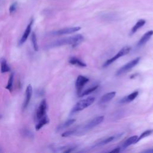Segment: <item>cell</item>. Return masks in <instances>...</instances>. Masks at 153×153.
I'll list each match as a JSON object with an SVG mask.
<instances>
[{"label":"cell","instance_id":"6da1fadb","mask_svg":"<svg viewBox=\"0 0 153 153\" xmlns=\"http://www.w3.org/2000/svg\"><path fill=\"white\" fill-rule=\"evenodd\" d=\"M84 39V36L81 34H77L72 36L63 38L56 41H54L48 45H47V48H54L56 47H59L65 45H72L73 47L76 46L81 42Z\"/></svg>","mask_w":153,"mask_h":153},{"label":"cell","instance_id":"7a4b0ae2","mask_svg":"<svg viewBox=\"0 0 153 153\" xmlns=\"http://www.w3.org/2000/svg\"><path fill=\"white\" fill-rule=\"evenodd\" d=\"M104 119L103 116H99L94 118L91 121L88 122L83 126L79 127L78 128H75L76 135H79L80 134H84L87 131L91 129L92 128L96 127L100 123H101Z\"/></svg>","mask_w":153,"mask_h":153},{"label":"cell","instance_id":"3957f363","mask_svg":"<svg viewBox=\"0 0 153 153\" xmlns=\"http://www.w3.org/2000/svg\"><path fill=\"white\" fill-rule=\"evenodd\" d=\"M95 98L94 97H88L83 100L78 102L72 109V112L75 113L79 111H82L84 109L90 106L94 101Z\"/></svg>","mask_w":153,"mask_h":153},{"label":"cell","instance_id":"277c9868","mask_svg":"<svg viewBox=\"0 0 153 153\" xmlns=\"http://www.w3.org/2000/svg\"><path fill=\"white\" fill-rule=\"evenodd\" d=\"M140 60V58L139 57H137V58L132 60L131 61H130L129 62H128L127 63H126V65H124V66L121 67L117 71L116 75L118 76V75H120L121 74H123L127 72V71H128L129 70L132 69L134 66H136L139 63Z\"/></svg>","mask_w":153,"mask_h":153},{"label":"cell","instance_id":"5b68a950","mask_svg":"<svg viewBox=\"0 0 153 153\" xmlns=\"http://www.w3.org/2000/svg\"><path fill=\"white\" fill-rule=\"evenodd\" d=\"M131 48L130 47H123L121 50H120L116 55H115L114 57H112V58L108 59V60H106L105 63L103 64V67H106L108 66H109V65H111V63H112L114 61H115L117 59H118V58H120V57H122L123 56H125L126 54H127L130 51Z\"/></svg>","mask_w":153,"mask_h":153},{"label":"cell","instance_id":"8992f818","mask_svg":"<svg viewBox=\"0 0 153 153\" xmlns=\"http://www.w3.org/2000/svg\"><path fill=\"white\" fill-rule=\"evenodd\" d=\"M47 108V101L45 99H43L40 102L39 106L36 110V119L38 120L44 117L46 115V111Z\"/></svg>","mask_w":153,"mask_h":153},{"label":"cell","instance_id":"52a82bcc","mask_svg":"<svg viewBox=\"0 0 153 153\" xmlns=\"http://www.w3.org/2000/svg\"><path fill=\"white\" fill-rule=\"evenodd\" d=\"M89 79L84 76L82 75H79L77 77L76 82H75V87L76 88V91L78 94V96L80 94L82 89L83 88L85 84L88 82Z\"/></svg>","mask_w":153,"mask_h":153},{"label":"cell","instance_id":"ba28073f","mask_svg":"<svg viewBox=\"0 0 153 153\" xmlns=\"http://www.w3.org/2000/svg\"><path fill=\"white\" fill-rule=\"evenodd\" d=\"M81 27L78 26L76 27H68V28H64L62 29L54 31L51 32L52 35H66V34H70L74 32H76L80 30Z\"/></svg>","mask_w":153,"mask_h":153},{"label":"cell","instance_id":"9c48e42d","mask_svg":"<svg viewBox=\"0 0 153 153\" xmlns=\"http://www.w3.org/2000/svg\"><path fill=\"white\" fill-rule=\"evenodd\" d=\"M32 87L30 84H29L26 88L25 99L23 104V110H25L29 105L30 99L32 97Z\"/></svg>","mask_w":153,"mask_h":153},{"label":"cell","instance_id":"30bf717a","mask_svg":"<svg viewBox=\"0 0 153 153\" xmlns=\"http://www.w3.org/2000/svg\"><path fill=\"white\" fill-rule=\"evenodd\" d=\"M33 20H31L30 21V22L29 23V24L27 25L25 32H23V35H22V38H20L19 42V45H22L23 43L25 42V41L27 40L30 33V31H31V28H32V24H33Z\"/></svg>","mask_w":153,"mask_h":153},{"label":"cell","instance_id":"8fae6325","mask_svg":"<svg viewBox=\"0 0 153 153\" xmlns=\"http://www.w3.org/2000/svg\"><path fill=\"white\" fill-rule=\"evenodd\" d=\"M116 92L115 91H111L109 93H108L105 94H104L99 100L98 103L99 105L106 103L108 102H109L112 98H114L115 96Z\"/></svg>","mask_w":153,"mask_h":153},{"label":"cell","instance_id":"7c38bea8","mask_svg":"<svg viewBox=\"0 0 153 153\" xmlns=\"http://www.w3.org/2000/svg\"><path fill=\"white\" fill-rule=\"evenodd\" d=\"M139 92L138 91H134L133 93H131V94H128V96H126L125 97H124L122 99H121L119 102L120 103H129L131 101H133L138 95Z\"/></svg>","mask_w":153,"mask_h":153},{"label":"cell","instance_id":"4fadbf2b","mask_svg":"<svg viewBox=\"0 0 153 153\" xmlns=\"http://www.w3.org/2000/svg\"><path fill=\"white\" fill-rule=\"evenodd\" d=\"M153 35V30H149L147 32H146L140 39L139 41L138 42L137 45V47H140L143 45H144L145 43L148 42V41L151 38V37Z\"/></svg>","mask_w":153,"mask_h":153},{"label":"cell","instance_id":"5bb4252c","mask_svg":"<svg viewBox=\"0 0 153 153\" xmlns=\"http://www.w3.org/2000/svg\"><path fill=\"white\" fill-rule=\"evenodd\" d=\"M123 134H117V136H111V137H109L108 138H106L101 141H100L99 142H98L97 143H96L94 146H103V145H105L110 142H111L112 141L115 140V139H118V138H119Z\"/></svg>","mask_w":153,"mask_h":153},{"label":"cell","instance_id":"9a60e30c","mask_svg":"<svg viewBox=\"0 0 153 153\" xmlns=\"http://www.w3.org/2000/svg\"><path fill=\"white\" fill-rule=\"evenodd\" d=\"M38 122L35 126V129L36 131L40 130L44 125L48 124L49 123V118L48 117L45 115L44 117L41 118V119L38 120Z\"/></svg>","mask_w":153,"mask_h":153},{"label":"cell","instance_id":"2e32d148","mask_svg":"<svg viewBox=\"0 0 153 153\" xmlns=\"http://www.w3.org/2000/svg\"><path fill=\"white\" fill-rule=\"evenodd\" d=\"M146 23V21L143 19H140L139 20L137 23L134 25V26L132 27L131 31H130V35H133L134 34L139 28L142 27Z\"/></svg>","mask_w":153,"mask_h":153},{"label":"cell","instance_id":"e0dca14e","mask_svg":"<svg viewBox=\"0 0 153 153\" xmlns=\"http://www.w3.org/2000/svg\"><path fill=\"white\" fill-rule=\"evenodd\" d=\"M137 136H133L131 137H130L129 138H128L123 144L122 145V148L123 149H126L127 147L129 146L130 145H131L133 143H136V140L137 139Z\"/></svg>","mask_w":153,"mask_h":153},{"label":"cell","instance_id":"ac0fdd59","mask_svg":"<svg viewBox=\"0 0 153 153\" xmlns=\"http://www.w3.org/2000/svg\"><path fill=\"white\" fill-rule=\"evenodd\" d=\"M0 63H1V73H5L9 72L10 71V68L9 66L8 65L6 60L2 57L0 59Z\"/></svg>","mask_w":153,"mask_h":153},{"label":"cell","instance_id":"d6986e66","mask_svg":"<svg viewBox=\"0 0 153 153\" xmlns=\"http://www.w3.org/2000/svg\"><path fill=\"white\" fill-rule=\"evenodd\" d=\"M69 63L74 65H76L78 66H80V67H85L86 66V64L82 62L81 60H80L79 59H77L76 57H71L69 60Z\"/></svg>","mask_w":153,"mask_h":153},{"label":"cell","instance_id":"ffe728a7","mask_svg":"<svg viewBox=\"0 0 153 153\" xmlns=\"http://www.w3.org/2000/svg\"><path fill=\"white\" fill-rule=\"evenodd\" d=\"M75 122V119H69L67 121H66L65 123L61 124L59 126V127H57V131L59 130H62L64 128H66L67 127H68L69 126H70L71 125H72L73 123H74Z\"/></svg>","mask_w":153,"mask_h":153},{"label":"cell","instance_id":"44dd1931","mask_svg":"<svg viewBox=\"0 0 153 153\" xmlns=\"http://www.w3.org/2000/svg\"><path fill=\"white\" fill-rule=\"evenodd\" d=\"M31 42L32 44L33 48L35 51H38L39 50L38 45L37 43V39L35 32H32L31 34Z\"/></svg>","mask_w":153,"mask_h":153},{"label":"cell","instance_id":"7402d4cb","mask_svg":"<svg viewBox=\"0 0 153 153\" xmlns=\"http://www.w3.org/2000/svg\"><path fill=\"white\" fill-rule=\"evenodd\" d=\"M14 81V74L11 73L8 78V81L7 82V85L6 86V89L8 90L9 91L12 90V87H13V83Z\"/></svg>","mask_w":153,"mask_h":153},{"label":"cell","instance_id":"603a6c76","mask_svg":"<svg viewBox=\"0 0 153 153\" xmlns=\"http://www.w3.org/2000/svg\"><path fill=\"white\" fill-rule=\"evenodd\" d=\"M152 133H153V130H152V129L147 130L145 131L144 132H143V133L140 134V136L139 137H137V140H136V142H139V140H140L142 139L143 138L146 137H147V136L151 135Z\"/></svg>","mask_w":153,"mask_h":153},{"label":"cell","instance_id":"cb8c5ba5","mask_svg":"<svg viewBox=\"0 0 153 153\" xmlns=\"http://www.w3.org/2000/svg\"><path fill=\"white\" fill-rule=\"evenodd\" d=\"M97 87H98V85L93 86V87H91V88H88V89H87V90L84 91L82 93H81V94L79 95V97H82V96H84L88 95V94H90L91 93L93 92L95 90H96V89L97 88Z\"/></svg>","mask_w":153,"mask_h":153},{"label":"cell","instance_id":"d4e9b609","mask_svg":"<svg viewBox=\"0 0 153 153\" xmlns=\"http://www.w3.org/2000/svg\"><path fill=\"white\" fill-rule=\"evenodd\" d=\"M75 134H76V130L74 129V130H68V131L64 132L62 134V137H69V136H71L72 135H75Z\"/></svg>","mask_w":153,"mask_h":153},{"label":"cell","instance_id":"484cf974","mask_svg":"<svg viewBox=\"0 0 153 153\" xmlns=\"http://www.w3.org/2000/svg\"><path fill=\"white\" fill-rule=\"evenodd\" d=\"M17 3L16 2H13L10 7V8H9V11L10 13L11 14L13 13H14L16 10V8H17Z\"/></svg>","mask_w":153,"mask_h":153},{"label":"cell","instance_id":"4316f807","mask_svg":"<svg viewBox=\"0 0 153 153\" xmlns=\"http://www.w3.org/2000/svg\"><path fill=\"white\" fill-rule=\"evenodd\" d=\"M120 148H115L114 149L110 151V152H120Z\"/></svg>","mask_w":153,"mask_h":153},{"label":"cell","instance_id":"83f0119b","mask_svg":"<svg viewBox=\"0 0 153 153\" xmlns=\"http://www.w3.org/2000/svg\"><path fill=\"white\" fill-rule=\"evenodd\" d=\"M143 152H146V153H153V148L146 149L145 151H143Z\"/></svg>","mask_w":153,"mask_h":153},{"label":"cell","instance_id":"f1b7e54d","mask_svg":"<svg viewBox=\"0 0 153 153\" xmlns=\"http://www.w3.org/2000/svg\"><path fill=\"white\" fill-rule=\"evenodd\" d=\"M1 118H2V115H1V114H0V119H1Z\"/></svg>","mask_w":153,"mask_h":153}]
</instances>
